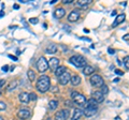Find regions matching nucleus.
I'll return each instance as SVG.
<instances>
[{
  "mask_svg": "<svg viewBox=\"0 0 129 120\" xmlns=\"http://www.w3.org/2000/svg\"><path fill=\"white\" fill-rule=\"evenodd\" d=\"M51 87V79L47 75H42L41 77H39L38 82H37V89L40 92H46Z\"/></svg>",
  "mask_w": 129,
  "mask_h": 120,
  "instance_id": "nucleus-1",
  "label": "nucleus"
},
{
  "mask_svg": "<svg viewBox=\"0 0 129 120\" xmlns=\"http://www.w3.org/2000/svg\"><path fill=\"white\" fill-rule=\"evenodd\" d=\"M70 62L73 66H75L76 68H84L86 66V59L83 57V56H73V57L70 58Z\"/></svg>",
  "mask_w": 129,
  "mask_h": 120,
  "instance_id": "nucleus-2",
  "label": "nucleus"
},
{
  "mask_svg": "<svg viewBox=\"0 0 129 120\" xmlns=\"http://www.w3.org/2000/svg\"><path fill=\"white\" fill-rule=\"evenodd\" d=\"M37 69L39 72H41V73H44L45 71H47L48 69V63L46 61L45 57H40L37 61Z\"/></svg>",
  "mask_w": 129,
  "mask_h": 120,
  "instance_id": "nucleus-3",
  "label": "nucleus"
},
{
  "mask_svg": "<svg viewBox=\"0 0 129 120\" xmlns=\"http://www.w3.org/2000/svg\"><path fill=\"white\" fill-rule=\"evenodd\" d=\"M71 95H72V100H73L74 103H76L78 105H85L86 99L83 94H81L79 92H72Z\"/></svg>",
  "mask_w": 129,
  "mask_h": 120,
  "instance_id": "nucleus-4",
  "label": "nucleus"
},
{
  "mask_svg": "<svg viewBox=\"0 0 129 120\" xmlns=\"http://www.w3.org/2000/svg\"><path fill=\"white\" fill-rule=\"evenodd\" d=\"M90 84L94 87H100V86L103 85V79H102V77L100 76V75L95 74V75H92V76L90 77Z\"/></svg>",
  "mask_w": 129,
  "mask_h": 120,
  "instance_id": "nucleus-5",
  "label": "nucleus"
},
{
  "mask_svg": "<svg viewBox=\"0 0 129 120\" xmlns=\"http://www.w3.org/2000/svg\"><path fill=\"white\" fill-rule=\"evenodd\" d=\"M69 117V110L68 109H62L56 113L55 115V120H67Z\"/></svg>",
  "mask_w": 129,
  "mask_h": 120,
  "instance_id": "nucleus-6",
  "label": "nucleus"
},
{
  "mask_svg": "<svg viewBox=\"0 0 129 120\" xmlns=\"http://www.w3.org/2000/svg\"><path fill=\"white\" fill-rule=\"evenodd\" d=\"M70 78H71L70 74L68 73V72H64V73H62L58 77V82H59L60 85H67V84L70 82Z\"/></svg>",
  "mask_w": 129,
  "mask_h": 120,
  "instance_id": "nucleus-7",
  "label": "nucleus"
},
{
  "mask_svg": "<svg viewBox=\"0 0 129 120\" xmlns=\"http://www.w3.org/2000/svg\"><path fill=\"white\" fill-rule=\"evenodd\" d=\"M29 116H30V110L27 109V108H22V109H19L18 113H17V117H18L19 119H22V120L27 119L28 117H29Z\"/></svg>",
  "mask_w": 129,
  "mask_h": 120,
  "instance_id": "nucleus-8",
  "label": "nucleus"
},
{
  "mask_svg": "<svg viewBox=\"0 0 129 120\" xmlns=\"http://www.w3.org/2000/svg\"><path fill=\"white\" fill-rule=\"evenodd\" d=\"M79 18H80V12L78 10H74L69 14V16H68V21L69 22H76Z\"/></svg>",
  "mask_w": 129,
  "mask_h": 120,
  "instance_id": "nucleus-9",
  "label": "nucleus"
},
{
  "mask_svg": "<svg viewBox=\"0 0 129 120\" xmlns=\"http://www.w3.org/2000/svg\"><path fill=\"white\" fill-rule=\"evenodd\" d=\"M97 113V108L96 107H86L85 110L83 111V114L86 116V117H92L95 116Z\"/></svg>",
  "mask_w": 129,
  "mask_h": 120,
  "instance_id": "nucleus-10",
  "label": "nucleus"
},
{
  "mask_svg": "<svg viewBox=\"0 0 129 120\" xmlns=\"http://www.w3.org/2000/svg\"><path fill=\"white\" fill-rule=\"evenodd\" d=\"M92 99H94L97 103H101L104 100L101 91H95V92H92Z\"/></svg>",
  "mask_w": 129,
  "mask_h": 120,
  "instance_id": "nucleus-11",
  "label": "nucleus"
},
{
  "mask_svg": "<svg viewBox=\"0 0 129 120\" xmlns=\"http://www.w3.org/2000/svg\"><path fill=\"white\" fill-rule=\"evenodd\" d=\"M18 99H19V101H21L22 103L24 104H27V103H29V94H28L27 92H21L18 94Z\"/></svg>",
  "mask_w": 129,
  "mask_h": 120,
  "instance_id": "nucleus-12",
  "label": "nucleus"
},
{
  "mask_svg": "<svg viewBox=\"0 0 129 120\" xmlns=\"http://www.w3.org/2000/svg\"><path fill=\"white\" fill-rule=\"evenodd\" d=\"M59 66V59L58 58H52L50 60V62H48V68H51V69L53 70H56Z\"/></svg>",
  "mask_w": 129,
  "mask_h": 120,
  "instance_id": "nucleus-13",
  "label": "nucleus"
},
{
  "mask_svg": "<svg viewBox=\"0 0 129 120\" xmlns=\"http://www.w3.org/2000/svg\"><path fill=\"white\" fill-rule=\"evenodd\" d=\"M64 14H66V10L64 9H62V8H58L57 10L55 11V13H54V15H55V17L56 18H61V17H63L64 16Z\"/></svg>",
  "mask_w": 129,
  "mask_h": 120,
  "instance_id": "nucleus-14",
  "label": "nucleus"
},
{
  "mask_svg": "<svg viewBox=\"0 0 129 120\" xmlns=\"http://www.w3.org/2000/svg\"><path fill=\"white\" fill-rule=\"evenodd\" d=\"M83 115V111L79 109V108H75L73 111V116H72V120H79Z\"/></svg>",
  "mask_w": 129,
  "mask_h": 120,
  "instance_id": "nucleus-15",
  "label": "nucleus"
},
{
  "mask_svg": "<svg viewBox=\"0 0 129 120\" xmlns=\"http://www.w3.org/2000/svg\"><path fill=\"white\" fill-rule=\"evenodd\" d=\"M125 21V14H119L117 17H116V19H115V22L113 23V25H112V27H115V26H117V25H119L120 23H123Z\"/></svg>",
  "mask_w": 129,
  "mask_h": 120,
  "instance_id": "nucleus-16",
  "label": "nucleus"
},
{
  "mask_svg": "<svg viewBox=\"0 0 129 120\" xmlns=\"http://www.w3.org/2000/svg\"><path fill=\"white\" fill-rule=\"evenodd\" d=\"M46 51H47V54H55L57 51V45L56 44H50L46 47Z\"/></svg>",
  "mask_w": 129,
  "mask_h": 120,
  "instance_id": "nucleus-17",
  "label": "nucleus"
},
{
  "mask_svg": "<svg viewBox=\"0 0 129 120\" xmlns=\"http://www.w3.org/2000/svg\"><path fill=\"white\" fill-rule=\"evenodd\" d=\"M94 68L90 67V66H85L84 67V69H83V73L85 74V75H90L91 73H94Z\"/></svg>",
  "mask_w": 129,
  "mask_h": 120,
  "instance_id": "nucleus-18",
  "label": "nucleus"
},
{
  "mask_svg": "<svg viewBox=\"0 0 129 120\" xmlns=\"http://www.w3.org/2000/svg\"><path fill=\"white\" fill-rule=\"evenodd\" d=\"M84 106H85V107H96V108H97V106H98V103H97L94 99H89L87 101V104H85Z\"/></svg>",
  "mask_w": 129,
  "mask_h": 120,
  "instance_id": "nucleus-19",
  "label": "nucleus"
},
{
  "mask_svg": "<svg viewBox=\"0 0 129 120\" xmlns=\"http://www.w3.org/2000/svg\"><path fill=\"white\" fill-rule=\"evenodd\" d=\"M70 82H71V84L73 86H76V85H79V84L81 83V78H80V76H78V75H74V76H72L70 78Z\"/></svg>",
  "mask_w": 129,
  "mask_h": 120,
  "instance_id": "nucleus-20",
  "label": "nucleus"
},
{
  "mask_svg": "<svg viewBox=\"0 0 129 120\" xmlns=\"http://www.w3.org/2000/svg\"><path fill=\"white\" fill-rule=\"evenodd\" d=\"M64 72H66V68L64 67H58L57 69L55 70V72H54V74L56 75V76H60V75H61L62 73H64Z\"/></svg>",
  "mask_w": 129,
  "mask_h": 120,
  "instance_id": "nucleus-21",
  "label": "nucleus"
},
{
  "mask_svg": "<svg viewBox=\"0 0 129 120\" xmlns=\"http://www.w3.org/2000/svg\"><path fill=\"white\" fill-rule=\"evenodd\" d=\"M18 84H19V82H18V81H14V82H12V83L10 84V85H9V87L7 88V90H8V91H12V90H14L15 88L18 86Z\"/></svg>",
  "mask_w": 129,
  "mask_h": 120,
  "instance_id": "nucleus-22",
  "label": "nucleus"
},
{
  "mask_svg": "<svg viewBox=\"0 0 129 120\" xmlns=\"http://www.w3.org/2000/svg\"><path fill=\"white\" fill-rule=\"evenodd\" d=\"M27 75H28V78H29L30 82H34L35 79H36V74H35V72L32 71V70H28Z\"/></svg>",
  "mask_w": 129,
  "mask_h": 120,
  "instance_id": "nucleus-23",
  "label": "nucleus"
},
{
  "mask_svg": "<svg viewBox=\"0 0 129 120\" xmlns=\"http://www.w3.org/2000/svg\"><path fill=\"white\" fill-rule=\"evenodd\" d=\"M48 106H50L51 109H56L57 108V106H58V101H56V100H52V101H50Z\"/></svg>",
  "mask_w": 129,
  "mask_h": 120,
  "instance_id": "nucleus-24",
  "label": "nucleus"
},
{
  "mask_svg": "<svg viewBox=\"0 0 129 120\" xmlns=\"http://www.w3.org/2000/svg\"><path fill=\"white\" fill-rule=\"evenodd\" d=\"M88 3H90V0H79L78 1V5L81 7H85Z\"/></svg>",
  "mask_w": 129,
  "mask_h": 120,
  "instance_id": "nucleus-25",
  "label": "nucleus"
},
{
  "mask_svg": "<svg viewBox=\"0 0 129 120\" xmlns=\"http://www.w3.org/2000/svg\"><path fill=\"white\" fill-rule=\"evenodd\" d=\"M124 66L126 69H129V56H126L124 58Z\"/></svg>",
  "mask_w": 129,
  "mask_h": 120,
  "instance_id": "nucleus-26",
  "label": "nucleus"
},
{
  "mask_svg": "<svg viewBox=\"0 0 129 120\" xmlns=\"http://www.w3.org/2000/svg\"><path fill=\"white\" fill-rule=\"evenodd\" d=\"M109 92V88H108V86H104V85H102V94H107Z\"/></svg>",
  "mask_w": 129,
  "mask_h": 120,
  "instance_id": "nucleus-27",
  "label": "nucleus"
},
{
  "mask_svg": "<svg viewBox=\"0 0 129 120\" xmlns=\"http://www.w3.org/2000/svg\"><path fill=\"white\" fill-rule=\"evenodd\" d=\"M29 100H32V101H35V100H37V94L34 93V92L30 93V94H29Z\"/></svg>",
  "mask_w": 129,
  "mask_h": 120,
  "instance_id": "nucleus-28",
  "label": "nucleus"
},
{
  "mask_svg": "<svg viewBox=\"0 0 129 120\" xmlns=\"http://www.w3.org/2000/svg\"><path fill=\"white\" fill-rule=\"evenodd\" d=\"M7 108V104L5 102H0V110H3Z\"/></svg>",
  "mask_w": 129,
  "mask_h": 120,
  "instance_id": "nucleus-29",
  "label": "nucleus"
},
{
  "mask_svg": "<svg viewBox=\"0 0 129 120\" xmlns=\"http://www.w3.org/2000/svg\"><path fill=\"white\" fill-rule=\"evenodd\" d=\"M29 22H30L31 24H37V23L39 22V19H38V18H30Z\"/></svg>",
  "mask_w": 129,
  "mask_h": 120,
  "instance_id": "nucleus-30",
  "label": "nucleus"
},
{
  "mask_svg": "<svg viewBox=\"0 0 129 120\" xmlns=\"http://www.w3.org/2000/svg\"><path fill=\"white\" fill-rule=\"evenodd\" d=\"M5 85H6V81H5V79H0V88L3 87Z\"/></svg>",
  "mask_w": 129,
  "mask_h": 120,
  "instance_id": "nucleus-31",
  "label": "nucleus"
},
{
  "mask_svg": "<svg viewBox=\"0 0 129 120\" xmlns=\"http://www.w3.org/2000/svg\"><path fill=\"white\" fill-rule=\"evenodd\" d=\"M108 51H109V54H111V55H113V54L115 53V50L113 49V48H109V49H108Z\"/></svg>",
  "mask_w": 129,
  "mask_h": 120,
  "instance_id": "nucleus-32",
  "label": "nucleus"
},
{
  "mask_svg": "<svg viewBox=\"0 0 129 120\" xmlns=\"http://www.w3.org/2000/svg\"><path fill=\"white\" fill-rule=\"evenodd\" d=\"M8 69H9V66H3V67H2V71H3V72H7Z\"/></svg>",
  "mask_w": 129,
  "mask_h": 120,
  "instance_id": "nucleus-33",
  "label": "nucleus"
},
{
  "mask_svg": "<svg viewBox=\"0 0 129 120\" xmlns=\"http://www.w3.org/2000/svg\"><path fill=\"white\" fill-rule=\"evenodd\" d=\"M115 73H116V74H118V75H123V72H122V71H119V70H115Z\"/></svg>",
  "mask_w": 129,
  "mask_h": 120,
  "instance_id": "nucleus-34",
  "label": "nucleus"
},
{
  "mask_svg": "<svg viewBox=\"0 0 129 120\" xmlns=\"http://www.w3.org/2000/svg\"><path fill=\"white\" fill-rule=\"evenodd\" d=\"M62 2L66 3V5H68V3H71V2H72V0H63Z\"/></svg>",
  "mask_w": 129,
  "mask_h": 120,
  "instance_id": "nucleus-35",
  "label": "nucleus"
},
{
  "mask_svg": "<svg viewBox=\"0 0 129 120\" xmlns=\"http://www.w3.org/2000/svg\"><path fill=\"white\" fill-rule=\"evenodd\" d=\"M124 40H126V41H129V34H126V35H124Z\"/></svg>",
  "mask_w": 129,
  "mask_h": 120,
  "instance_id": "nucleus-36",
  "label": "nucleus"
},
{
  "mask_svg": "<svg viewBox=\"0 0 129 120\" xmlns=\"http://www.w3.org/2000/svg\"><path fill=\"white\" fill-rule=\"evenodd\" d=\"M9 57L11 58V59H13V60H17V58L15 57V56H12V55H9Z\"/></svg>",
  "mask_w": 129,
  "mask_h": 120,
  "instance_id": "nucleus-37",
  "label": "nucleus"
},
{
  "mask_svg": "<svg viewBox=\"0 0 129 120\" xmlns=\"http://www.w3.org/2000/svg\"><path fill=\"white\" fill-rule=\"evenodd\" d=\"M52 91H53V92H57V91H58V88H52Z\"/></svg>",
  "mask_w": 129,
  "mask_h": 120,
  "instance_id": "nucleus-38",
  "label": "nucleus"
},
{
  "mask_svg": "<svg viewBox=\"0 0 129 120\" xmlns=\"http://www.w3.org/2000/svg\"><path fill=\"white\" fill-rule=\"evenodd\" d=\"M18 8H19L18 5H14V9H18Z\"/></svg>",
  "mask_w": 129,
  "mask_h": 120,
  "instance_id": "nucleus-39",
  "label": "nucleus"
},
{
  "mask_svg": "<svg viewBox=\"0 0 129 120\" xmlns=\"http://www.w3.org/2000/svg\"><path fill=\"white\" fill-rule=\"evenodd\" d=\"M3 16V11L1 10V12H0V17H2Z\"/></svg>",
  "mask_w": 129,
  "mask_h": 120,
  "instance_id": "nucleus-40",
  "label": "nucleus"
},
{
  "mask_svg": "<svg viewBox=\"0 0 129 120\" xmlns=\"http://www.w3.org/2000/svg\"><path fill=\"white\" fill-rule=\"evenodd\" d=\"M0 120H3V118L1 117V116H0Z\"/></svg>",
  "mask_w": 129,
  "mask_h": 120,
  "instance_id": "nucleus-41",
  "label": "nucleus"
}]
</instances>
